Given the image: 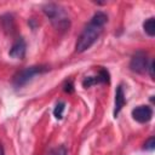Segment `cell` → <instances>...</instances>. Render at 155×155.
<instances>
[{"label": "cell", "instance_id": "ba28073f", "mask_svg": "<svg viewBox=\"0 0 155 155\" xmlns=\"http://www.w3.org/2000/svg\"><path fill=\"white\" fill-rule=\"evenodd\" d=\"M0 23H1V28L5 31H8V33L13 31V29H15V21H13V17L11 15L1 16L0 17Z\"/></svg>", "mask_w": 155, "mask_h": 155}, {"label": "cell", "instance_id": "9a60e30c", "mask_svg": "<svg viewBox=\"0 0 155 155\" xmlns=\"http://www.w3.org/2000/svg\"><path fill=\"white\" fill-rule=\"evenodd\" d=\"M63 90H64V92H67V93H73L74 92V85H73V81H65L64 82V85H63Z\"/></svg>", "mask_w": 155, "mask_h": 155}, {"label": "cell", "instance_id": "6da1fadb", "mask_svg": "<svg viewBox=\"0 0 155 155\" xmlns=\"http://www.w3.org/2000/svg\"><path fill=\"white\" fill-rule=\"evenodd\" d=\"M107 22H108V16L103 11H97L92 16L88 24L84 28L80 36L78 38V41L75 45L76 52L82 53L86 50H88L102 34L103 28Z\"/></svg>", "mask_w": 155, "mask_h": 155}, {"label": "cell", "instance_id": "4fadbf2b", "mask_svg": "<svg viewBox=\"0 0 155 155\" xmlns=\"http://www.w3.org/2000/svg\"><path fill=\"white\" fill-rule=\"evenodd\" d=\"M67 154H68L67 148L64 145H58V147L51 149L47 155H67Z\"/></svg>", "mask_w": 155, "mask_h": 155}, {"label": "cell", "instance_id": "2e32d148", "mask_svg": "<svg viewBox=\"0 0 155 155\" xmlns=\"http://www.w3.org/2000/svg\"><path fill=\"white\" fill-rule=\"evenodd\" d=\"M154 68H155V61H151V62H150V65L148 67L149 74H150V78H151V79H154Z\"/></svg>", "mask_w": 155, "mask_h": 155}, {"label": "cell", "instance_id": "7a4b0ae2", "mask_svg": "<svg viewBox=\"0 0 155 155\" xmlns=\"http://www.w3.org/2000/svg\"><path fill=\"white\" fill-rule=\"evenodd\" d=\"M45 16L50 19L51 24L59 31H65L70 27L69 16L63 6L54 2H48L42 7Z\"/></svg>", "mask_w": 155, "mask_h": 155}, {"label": "cell", "instance_id": "30bf717a", "mask_svg": "<svg viewBox=\"0 0 155 155\" xmlns=\"http://www.w3.org/2000/svg\"><path fill=\"white\" fill-rule=\"evenodd\" d=\"M96 84H101L98 75H94V76H86V78L82 80V86H84L85 88H88V87H91V86H93V85H96Z\"/></svg>", "mask_w": 155, "mask_h": 155}, {"label": "cell", "instance_id": "8992f818", "mask_svg": "<svg viewBox=\"0 0 155 155\" xmlns=\"http://www.w3.org/2000/svg\"><path fill=\"white\" fill-rule=\"evenodd\" d=\"M25 51H27V44L23 38H19L13 42L8 54L13 59H22L25 56Z\"/></svg>", "mask_w": 155, "mask_h": 155}, {"label": "cell", "instance_id": "3957f363", "mask_svg": "<svg viewBox=\"0 0 155 155\" xmlns=\"http://www.w3.org/2000/svg\"><path fill=\"white\" fill-rule=\"evenodd\" d=\"M48 70V67L46 65H31V67H27L19 71L16 73V75L13 76L12 84L15 86V88H21L23 87L25 84H28L35 75L42 74L45 71Z\"/></svg>", "mask_w": 155, "mask_h": 155}, {"label": "cell", "instance_id": "8fae6325", "mask_svg": "<svg viewBox=\"0 0 155 155\" xmlns=\"http://www.w3.org/2000/svg\"><path fill=\"white\" fill-rule=\"evenodd\" d=\"M64 109H65V103H64V102H58V103L56 104L54 109H53V115H54V117L58 119V120H61V119L63 117V111H64Z\"/></svg>", "mask_w": 155, "mask_h": 155}, {"label": "cell", "instance_id": "5bb4252c", "mask_svg": "<svg viewBox=\"0 0 155 155\" xmlns=\"http://www.w3.org/2000/svg\"><path fill=\"white\" fill-rule=\"evenodd\" d=\"M154 148H155V138L154 137H150L144 143V149L145 150H154Z\"/></svg>", "mask_w": 155, "mask_h": 155}, {"label": "cell", "instance_id": "277c9868", "mask_svg": "<svg viewBox=\"0 0 155 155\" xmlns=\"http://www.w3.org/2000/svg\"><path fill=\"white\" fill-rule=\"evenodd\" d=\"M148 54L144 52V51H137L132 58H131V62H130V69L134 73H138V74H143L145 73V70L148 69Z\"/></svg>", "mask_w": 155, "mask_h": 155}, {"label": "cell", "instance_id": "e0dca14e", "mask_svg": "<svg viewBox=\"0 0 155 155\" xmlns=\"http://www.w3.org/2000/svg\"><path fill=\"white\" fill-rule=\"evenodd\" d=\"M0 155H5V153H4V147H2L1 143H0Z\"/></svg>", "mask_w": 155, "mask_h": 155}, {"label": "cell", "instance_id": "5b68a950", "mask_svg": "<svg viewBox=\"0 0 155 155\" xmlns=\"http://www.w3.org/2000/svg\"><path fill=\"white\" fill-rule=\"evenodd\" d=\"M132 117L136 121L140 122V124L148 122L153 117V109L149 105H139V107H136L132 110Z\"/></svg>", "mask_w": 155, "mask_h": 155}, {"label": "cell", "instance_id": "7c38bea8", "mask_svg": "<svg viewBox=\"0 0 155 155\" xmlns=\"http://www.w3.org/2000/svg\"><path fill=\"white\" fill-rule=\"evenodd\" d=\"M97 75H98V78H99V81H101V82H103V84H105V82L108 84V82H109V80H110V79H109V78H110L109 71H108L107 69L102 68V67L99 68V70H98V74H97Z\"/></svg>", "mask_w": 155, "mask_h": 155}, {"label": "cell", "instance_id": "9c48e42d", "mask_svg": "<svg viewBox=\"0 0 155 155\" xmlns=\"http://www.w3.org/2000/svg\"><path fill=\"white\" fill-rule=\"evenodd\" d=\"M143 28H144V31H145L149 36H154V35H155V18H154V17L148 18V19L143 23Z\"/></svg>", "mask_w": 155, "mask_h": 155}, {"label": "cell", "instance_id": "52a82bcc", "mask_svg": "<svg viewBox=\"0 0 155 155\" xmlns=\"http://www.w3.org/2000/svg\"><path fill=\"white\" fill-rule=\"evenodd\" d=\"M126 103V99H125V92H124V87L122 85H119L116 87V91H115V105H114V117H116L121 109L124 108Z\"/></svg>", "mask_w": 155, "mask_h": 155}]
</instances>
